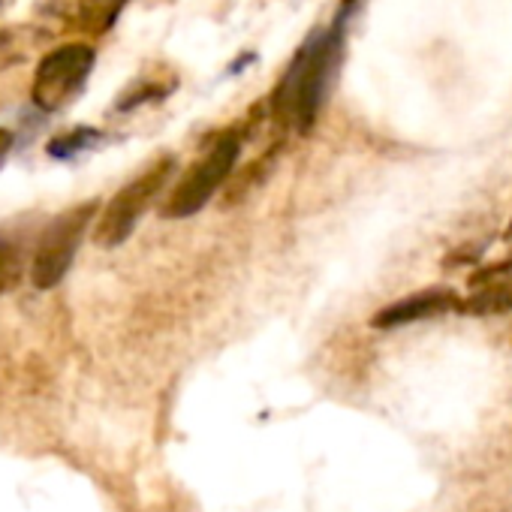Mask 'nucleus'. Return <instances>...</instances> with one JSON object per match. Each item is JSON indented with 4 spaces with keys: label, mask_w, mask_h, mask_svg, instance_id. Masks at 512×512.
Segmentation results:
<instances>
[{
    "label": "nucleus",
    "mask_w": 512,
    "mask_h": 512,
    "mask_svg": "<svg viewBox=\"0 0 512 512\" xmlns=\"http://www.w3.org/2000/svg\"><path fill=\"white\" fill-rule=\"evenodd\" d=\"M13 145H16V136L10 130H0V166H4V160L10 157Z\"/></svg>",
    "instance_id": "11"
},
{
    "label": "nucleus",
    "mask_w": 512,
    "mask_h": 512,
    "mask_svg": "<svg viewBox=\"0 0 512 512\" xmlns=\"http://www.w3.org/2000/svg\"><path fill=\"white\" fill-rule=\"evenodd\" d=\"M452 311H461L458 293L449 290V287H431V290L413 293V296L398 299L395 305L377 311L371 317V326L374 329H398V326L434 320V317H443V314H452Z\"/></svg>",
    "instance_id": "6"
},
{
    "label": "nucleus",
    "mask_w": 512,
    "mask_h": 512,
    "mask_svg": "<svg viewBox=\"0 0 512 512\" xmlns=\"http://www.w3.org/2000/svg\"><path fill=\"white\" fill-rule=\"evenodd\" d=\"M338 40V31L314 34L278 82V91L272 94V112L284 127L308 130L317 118L338 64Z\"/></svg>",
    "instance_id": "1"
},
{
    "label": "nucleus",
    "mask_w": 512,
    "mask_h": 512,
    "mask_svg": "<svg viewBox=\"0 0 512 512\" xmlns=\"http://www.w3.org/2000/svg\"><path fill=\"white\" fill-rule=\"evenodd\" d=\"M506 238H512V220H509V229H506Z\"/></svg>",
    "instance_id": "12"
},
{
    "label": "nucleus",
    "mask_w": 512,
    "mask_h": 512,
    "mask_svg": "<svg viewBox=\"0 0 512 512\" xmlns=\"http://www.w3.org/2000/svg\"><path fill=\"white\" fill-rule=\"evenodd\" d=\"M506 311H512V278L473 290L470 299H461V311L458 314L491 317V314H506Z\"/></svg>",
    "instance_id": "7"
},
{
    "label": "nucleus",
    "mask_w": 512,
    "mask_h": 512,
    "mask_svg": "<svg viewBox=\"0 0 512 512\" xmlns=\"http://www.w3.org/2000/svg\"><path fill=\"white\" fill-rule=\"evenodd\" d=\"M238 151H241V139L235 133L217 136V142L202 154V160L193 163L184 172V178L175 184V190L163 202L160 214L163 217H190L199 208H205L208 199L217 193V187L232 175Z\"/></svg>",
    "instance_id": "4"
},
{
    "label": "nucleus",
    "mask_w": 512,
    "mask_h": 512,
    "mask_svg": "<svg viewBox=\"0 0 512 512\" xmlns=\"http://www.w3.org/2000/svg\"><path fill=\"white\" fill-rule=\"evenodd\" d=\"M97 208H100L97 199L73 205L70 211L58 214L46 226V232L40 235L34 266H31V278H34L37 290H52L67 278V272L76 260V250L85 238V229L97 217Z\"/></svg>",
    "instance_id": "3"
},
{
    "label": "nucleus",
    "mask_w": 512,
    "mask_h": 512,
    "mask_svg": "<svg viewBox=\"0 0 512 512\" xmlns=\"http://www.w3.org/2000/svg\"><path fill=\"white\" fill-rule=\"evenodd\" d=\"M175 172V157H163L154 166H148L139 178H133L127 187H121L112 202L106 205V211L97 217V229H94V241L100 247H118L130 238V232L136 229L139 217L148 211V205L160 196V190L166 187V181Z\"/></svg>",
    "instance_id": "2"
},
{
    "label": "nucleus",
    "mask_w": 512,
    "mask_h": 512,
    "mask_svg": "<svg viewBox=\"0 0 512 512\" xmlns=\"http://www.w3.org/2000/svg\"><path fill=\"white\" fill-rule=\"evenodd\" d=\"M25 275V256L16 244L0 241V296L16 290Z\"/></svg>",
    "instance_id": "9"
},
{
    "label": "nucleus",
    "mask_w": 512,
    "mask_h": 512,
    "mask_svg": "<svg viewBox=\"0 0 512 512\" xmlns=\"http://www.w3.org/2000/svg\"><path fill=\"white\" fill-rule=\"evenodd\" d=\"M100 139H103L100 130H94V127H76V130H70V133L52 139V142H49V154L58 157V160H70V157H76V154L94 148Z\"/></svg>",
    "instance_id": "8"
},
{
    "label": "nucleus",
    "mask_w": 512,
    "mask_h": 512,
    "mask_svg": "<svg viewBox=\"0 0 512 512\" xmlns=\"http://www.w3.org/2000/svg\"><path fill=\"white\" fill-rule=\"evenodd\" d=\"M94 49L91 46H82V43H70V46H61L55 52H49L40 67H37V76H34V103L37 109L43 112H61L64 106H70L91 70H94Z\"/></svg>",
    "instance_id": "5"
},
{
    "label": "nucleus",
    "mask_w": 512,
    "mask_h": 512,
    "mask_svg": "<svg viewBox=\"0 0 512 512\" xmlns=\"http://www.w3.org/2000/svg\"><path fill=\"white\" fill-rule=\"evenodd\" d=\"M82 7H85V13H103V19L109 25V22H115L118 10L124 7V0H82Z\"/></svg>",
    "instance_id": "10"
}]
</instances>
